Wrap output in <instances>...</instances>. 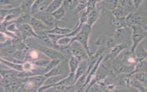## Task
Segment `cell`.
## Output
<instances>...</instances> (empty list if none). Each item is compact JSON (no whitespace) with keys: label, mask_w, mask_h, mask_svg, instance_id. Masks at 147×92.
I'll return each mask as SVG.
<instances>
[{"label":"cell","mask_w":147,"mask_h":92,"mask_svg":"<svg viewBox=\"0 0 147 92\" xmlns=\"http://www.w3.org/2000/svg\"><path fill=\"white\" fill-rule=\"evenodd\" d=\"M30 45H27L31 49L36 50L41 53L43 55L50 60H67L68 57L62 54L59 51L52 47H48L41 45L38 43H30Z\"/></svg>","instance_id":"6da1fadb"},{"label":"cell","mask_w":147,"mask_h":92,"mask_svg":"<svg viewBox=\"0 0 147 92\" xmlns=\"http://www.w3.org/2000/svg\"><path fill=\"white\" fill-rule=\"evenodd\" d=\"M92 31V27L86 24H84L82 27L79 32L76 36L72 37V42L77 41L80 44L85 48L89 57L92 55L89 45V40Z\"/></svg>","instance_id":"7a4b0ae2"},{"label":"cell","mask_w":147,"mask_h":92,"mask_svg":"<svg viewBox=\"0 0 147 92\" xmlns=\"http://www.w3.org/2000/svg\"><path fill=\"white\" fill-rule=\"evenodd\" d=\"M131 45L129 50L134 53L136 48L140 45L142 41L147 37V32H146L142 26L139 25H131Z\"/></svg>","instance_id":"3957f363"},{"label":"cell","mask_w":147,"mask_h":92,"mask_svg":"<svg viewBox=\"0 0 147 92\" xmlns=\"http://www.w3.org/2000/svg\"><path fill=\"white\" fill-rule=\"evenodd\" d=\"M71 54L79 61H82L89 60V56L85 48L77 41H74L70 44Z\"/></svg>","instance_id":"277c9868"},{"label":"cell","mask_w":147,"mask_h":92,"mask_svg":"<svg viewBox=\"0 0 147 92\" xmlns=\"http://www.w3.org/2000/svg\"><path fill=\"white\" fill-rule=\"evenodd\" d=\"M114 72L116 74H130L133 72L135 67L128 66L123 63L118 57L112 61Z\"/></svg>","instance_id":"5b68a950"},{"label":"cell","mask_w":147,"mask_h":92,"mask_svg":"<svg viewBox=\"0 0 147 92\" xmlns=\"http://www.w3.org/2000/svg\"><path fill=\"white\" fill-rule=\"evenodd\" d=\"M18 34L20 39L23 41L30 38H39L38 34L29 24H25L18 27Z\"/></svg>","instance_id":"8992f818"},{"label":"cell","mask_w":147,"mask_h":92,"mask_svg":"<svg viewBox=\"0 0 147 92\" xmlns=\"http://www.w3.org/2000/svg\"><path fill=\"white\" fill-rule=\"evenodd\" d=\"M69 60H62L59 65L53 68L52 70L45 74L46 78L62 75H68L69 74V66L66 64V61Z\"/></svg>","instance_id":"52a82bcc"},{"label":"cell","mask_w":147,"mask_h":92,"mask_svg":"<svg viewBox=\"0 0 147 92\" xmlns=\"http://www.w3.org/2000/svg\"><path fill=\"white\" fill-rule=\"evenodd\" d=\"M128 48V44L127 43L117 44L110 49V52L105 57L104 60L112 61L118 57L124 51L127 49Z\"/></svg>","instance_id":"ba28073f"},{"label":"cell","mask_w":147,"mask_h":92,"mask_svg":"<svg viewBox=\"0 0 147 92\" xmlns=\"http://www.w3.org/2000/svg\"><path fill=\"white\" fill-rule=\"evenodd\" d=\"M68 75H59L47 77L45 80L42 86L38 89V92H43L47 89L54 87L58 83L67 77Z\"/></svg>","instance_id":"9c48e42d"},{"label":"cell","mask_w":147,"mask_h":92,"mask_svg":"<svg viewBox=\"0 0 147 92\" xmlns=\"http://www.w3.org/2000/svg\"><path fill=\"white\" fill-rule=\"evenodd\" d=\"M125 20L130 27L131 25H139L142 26L147 24L145 23V18L144 17L137 12L127 15L125 17Z\"/></svg>","instance_id":"30bf717a"},{"label":"cell","mask_w":147,"mask_h":92,"mask_svg":"<svg viewBox=\"0 0 147 92\" xmlns=\"http://www.w3.org/2000/svg\"><path fill=\"white\" fill-rule=\"evenodd\" d=\"M33 17L42 21L46 25H47L50 29H53L57 24V21L53 17L52 14H48L46 12H39L33 15Z\"/></svg>","instance_id":"8fae6325"},{"label":"cell","mask_w":147,"mask_h":92,"mask_svg":"<svg viewBox=\"0 0 147 92\" xmlns=\"http://www.w3.org/2000/svg\"><path fill=\"white\" fill-rule=\"evenodd\" d=\"M29 24L32 27L34 30L36 34L50 30V28L42 21L34 17L33 16H31V19Z\"/></svg>","instance_id":"7c38bea8"},{"label":"cell","mask_w":147,"mask_h":92,"mask_svg":"<svg viewBox=\"0 0 147 92\" xmlns=\"http://www.w3.org/2000/svg\"><path fill=\"white\" fill-rule=\"evenodd\" d=\"M75 27L73 28H62L58 26L57 23L53 29L47 30L46 31V33L50 34H57L59 36H66L70 34L74 30Z\"/></svg>","instance_id":"4fadbf2b"},{"label":"cell","mask_w":147,"mask_h":92,"mask_svg":"<svg viewBox=\"0 0 147 92\" xmlns=\"http://www.w3.org/2000/svg\"><path fill=\"white\" fill-rule=\"evenodd\" d=\"M89 66V60L80 61L79 66L75 73V83L80 77H82L83 75L86 73L88 69Z\"/></svg>","instance_id":"5bb4252c"},{"label":"cell","mask_w":147,"mask_h":92,"mask_svg":"<svg viewBox=\"0 0 147 92\" xmlns=\"http://www.w3.org/2000/svg\"><path fill=\"white\" fill-rule=\"evenodd\" d=\"M18 71L13 70L11 69H1V78L4 79L13 80L18 79Z\"/></svg>","instance_id":"9a60e30c"},{"label":"cell","mask_w":147,"mask_h":92,"mask_svg":"<svg viewBox=\"0 0 147 92\" xmlns=\"http://www.w3.org/2000/svg\"><path fill=\"white\" fill-rule=\"evenodd\" d=\"M110 23L116 29L130 28L126 22L125 17L116 18L112 17L110 19Z\"/></svg>","instance_id":"2e32d148"},{"label":"cell","mask_w":147,"mask_h":92,"mask_svg":"<svg viewBox=\"0 0 147 92\" xmlns=\"http://www.w3.org/2000/svg\"><path fill=\"white\" fill-rule=\"evenodd\" d=\"M100 10L98 9V7L96 9H94L90 13L87 14V20L86 24L90 26H92V25L96 22L98 19L100 15Z\"/></svg>","instance_id":"e0dca14e"},{"label":"cell","mask_w":147,"mask_h":92,"mask_svg":"<svg viewBox=\"0 0 147 92\" xmlns=\"http://www.w3.org/2000/svg\"><path fill=\"white\" fill-rule=\"evenodd\" d=\"M134 53L138 60V62L145 60L147 56V51L141 44H140L136 48Z\"/></svg>","instance_id":"ac0fdd59"},{"label":"cell","mask_w":147,"mask_h":92,"mask_svg":"<svg viewBox=\"0 0 147 92\" xmlns=\"http://www.w3.org/2000/svg\"><path fill=\"white\" fill-rule=\"evenodd\" d=\"M130 28L116 29L113 37L115 38L117 43L119 44V41L125 39L127 37H126L128 36V33H129V29H130Z\"/></svg>","instance_id":"d6986e66"},{"label":"cell","mask_w":147,"mask_h":92,"mask_svg":"<svg viewBox=\"0 0 147 92\" xmlns=\"http://www.w3.org/2000/svg\"><path fill=\"white\" fill-rule=\"evenodd\" d=\"M75 84V73H69L68 76L58 83L55 87L57 86L71 87Z\"/></svg>","instance_id":"ffe728a7"},{"label":"cell","mask_w":147,"mask_h":92,"mask_svg":"<svg viewBox=\"0 0 147 92\" xmlns=\"http://www.w3.org/2000/svg\"><path fill=\"white\" fill-rule=\"evenodd\" d=\"M1 63L4 64L5 66L8 67L11 70H16L18 72H22V71H24L23 64H20L16 63L14 62L8 61V60L1 58Z\"/></svg>","instance_id":"44dd1931"},{"label":"cell","mask_w":147,"mask_h":92,"mask_svg":"<svg viewBox=\"0 0 147 92\" xmlns=\"http://www.w3.org/2000/svg\"><path fill=\"white\" fill-rule=\"evenodd\" d=\"M17 51V47L15 44H12L10 46L1 48V57L6 58L9 57L14 54Z\"/></svg>","instance_id":"7402d4cb"},{"label":"cell","mask_w":147,"mask_h":92,"mask_svg":"<svg viewBox=\"0 0 147 92\" xmlns=\"http://www.w3.org/2000/svg\"><path fill=\"white\" fill-rule=\"evenodd\" d=\"M31 16L32 15L30 14L22 13L16 18V20H13V22L17 24L18 27L23 24H29Z\"/></svg>","instance_id":"603a6c76"},{"label":"cell","mask_w":147,"mask_h":92,"mask_svg":"<svg viewBox=\"0 0 147 92\" xmlns=\"http://www.w3.org/2000/svg\"><path fill=\"white\" fill-rule=\"evenodd\" d=\"M130 87L138 90L139 92H147V89L144 84L137 80L133 75H131Z\"/></svg>","instance_id":"cb8c5ba5"},{"label":"cell","mask_w":147,"mask_h":92,"mask_svg":"<svg viewBox=\"0 0 147 92\" xmlns=\"http://www.w3.org/2000/svg\"><path fill=\"white\" fill-rule=\"evenodd\" d=\"M139 73H147V62L145 60L138 62L135 66L133 72L130 74V75H132Z\"/></svg>","instance_id":"d4e9b609"},{"label":"cell","mask_w":147,"mask_h":92,"mask_svg":"<svg viewBox=\"0 0 147 92\" xmlns=\"http://www.w3.org/2000/svg\"><path fill=\"white\" fill-rule=\"evenodd\" d=\"M34 2V1H22L20 6L22 13L31 14V8Z\"/></svg>","instance_id":"484cf974"},{"label":"cell","mask_w":147,"mask_h":92,"mask_svg":"<svg viewBox=\"0 0 147 92\" xmlns=\"http://www.w3.org/2000/svg\"><path fill=\"white\" fill-rule=\"evenodd\" d=\"M80 63V61H79L76 58L72 55L68 61L69 72L75 73L78 66H79Z\"/></svg>","instance_id":"4316f807"},{"label":"cell","mask_w":147,"mask_h":92,"mask_svg":"<svg viewBox=\"0 0 147 92\" xmlns=\"http://www.w3.org/2000/svg\"><path fill=\"white\" fill-rule=\"evenodd\" d=\"M63 1H51L49 5L46 10L45 12L48 14H52L54 13V12L59 9L60 7L62 6L63 4Z\"/></svg>","instance_id":"83f0119b"},{"label":"cell","mask_w":147,"mask_h":92,"mask_svg":"<svg viewBox=\"0 0 147 92\" xmlns=\"http://www.w3.org/2000/svg\"><path fill=\"white\" fill-rule=\"evenodd\" d=\"M67 11V9L62 5V6L53 13L52 15L54 19L57 21L61 20L65 16Z\"/></svg>","instance_id":"f1b7e54d"},{"label":"cell","mask_w":147,"mask_h":92,"mask_svg":"<svg viewBox=\"0 0 147 92\" xmlns=\"http://www.w3.org/2000/svg\"><path fill=\"white\" fill-rule=\"evenodd\" d=\"M113 17L116 18H122L125 17L127 16V14L125 13V10L123 7L118 4L115 9L111 12Z\"/></svg>","instance_id":"f546056e"},{"label":"cell","mask_w":147,"mask_h":92,"mask_svg":"<svg viewBox=\"0 0 147 92\" xmlns=\"http://www.w3.org/2000/svg\"><path fill=\"white\" fill-rule=\"evenodd\" d=\"M62 60H51L49 63H48L47 66L45 67V68H44L43 75H45V74L48 72V71L51 70L53 68H54L55 67L57 66V65L59 64L61 62Z\"/></svg>","instance_id":"4dcf8cb0"},{"label":"cell","mask_w":147,"mask_h":92,"mask_svg":"<svg viewBox=\"0 0 147 92\" xmlns=\"http://www.w3.org/2000/svg\"><path fill=\"white\" fill-rule=\"evenodd\" d=\"M50 59L48 57L44 58H40L36 60L35 61L32 62V63L34 66L37 67H44L45 68L46 66H47L48 63L51 61Z\"/></svg>","instance_id":"1f68e13d"},{"label":"cell","mask_w":147,"mask_h":92,"mask_svg":"<svg viewBox=\"0 0 147 92\" xmlns=\"http://www.w3.org/2000/svg\"><path fill=\"white\" fill-rule=\"evenodd\" d=\"M105 47L106 49H111L117 45V43L113 37H108L105 38Z\"/></svg>","instance_id":"d6a6232c"},{"label":"cell","mask_w":147,"mask_h":92,"mask_svg":"<svg viewBox=\"0 0 147 92\" xmlns=\"http://www.w3.org/2000/svg\"><path fill=\"white\" fill-rule=\"evenodd\" d=\"M72 37L67 36H63L57 41V45L59 46H67L70 45L72 42Z\"/></svg>","instance_id":"836d02e7"},{"label":"cell","mask_w":147,"mask_h":92,"mask_svg":"<svg viewBox=\"0 0 147 92\" xmlns=\"http://www.w3.org/2000/svg\"><path fill=\"white\" fill-rule=\"evenodd\" d=\"M79 1H64L63 2V5L67 9L75 10L77 7Z\"/></svg>","instance_id":"e575fe53"},{"label":"cell","mask_w":147,"mask_h":92,"mask_svg":"<svg viewBox=\"0 0 147 92\" xmlns=\"http://www.w3.org/2000/svg\"><path fill=\"white\" fill-rule=\"evenodd\" d=\"M105 2L106 8L112 12L118 6L119 1H106Z\"/></svg>","instance_id":"d590c367"},{"label":"cell","mask_w":147,"mask_h":92,"mask_svg":"<svg viewBox=\"0 0 147 92\" xmlns=\"http://www.w3.org/2000/svg\"><path fill=\"white\" fill-rule=\"evenodd\" d=\"M44 0H39V1H35L34 2L32 6L31 10V15L32 16L36 14L39 12V9L41 6Z\"/></svg>","instance_id":"8d00e7d4"},{"label":"cell","mask_w":147,"mask_h":92,"mask_svg":"<svg viewBox=\"0 0 147 92\" xmlns=\"http://www.w3.org/2000/svg\"><path fill=\"white\" fill-rule=\"evenodd\" d=\"M87 3V1H78L77 7L74 10L75 13H79L85 9H86Z\"/></svg>","instance_id":"74e56055"},{"label":"cell","mask_w":147,"mask_h":92,"mask_svg":"<svg viewBox=\"0 0 147 92\" xmlns=\"http://www.w3.org/2000/svg\"><path fill=\"white\" fill-rule=\"evenodd\" d=\"M98 1H87V6H86V12L88 14L92 11L97 8V3Z\"/></svg>","instance_id":"f35d334b"},{"label":"cell","mask_w":147,"mask_h":92,"mask_svg":"<svg viewBox=\"0 0 147 92\" xmlns=\"http://www.w3.org/2000/svg\"><path fill=\"white\" fill-rule=\"evenodd\" d=\"M133 3L135 7V12H136L141 6L143 1H133Z\"/></svg>","instance_id":"ab89813d"},{"label":"cell","mask_w":147,"mask_h":92,"mask_svg":"<svg viewBox=\"0 0 147 92\" xmlns=\"http://www.w3.org/2000/svg\"><path fill=\"white\" fill-rule=\"evenodd\" d=\"M130 87H125V88H119L116 89L114 90L115 92H130Z\"/></svg>","instance_id":"60d3db41"},{"label":"cell","mask_w":147,"mask_h":92,"mask_svg":"<svg viewBox=\"0 0 147 92\" xmlns=\"http://www.w3.org/2000/svg\"><path fill=\"white\" fill-rule=\"evenodd\" d=\"M142 27L143 28V29H144L146 32H147V24L144 25V26H142Z\"/></svg>","instance_id":"b9f144b4"},{"label":"cell","mask_w":147,"mask_h":92,"mask_svg":"<svg viewBox=\"0 0 147 92\" xmlns=\"http://www.w3.org/2000/svg\"><path fill=\"white\" fill-rule=\"evenodd\" d=\"M144 85V86L147 88V80L145 82V83H143Z\"/></svg>","instance_id":"7bdbcfd3"},{"label":"cell","mask_w":147,"mask_h":92,"mask_svg":"<svg viewBox=\"0 0 147 92\" xmlns=\"http://www.w3.org/2000/svg\"><path fill=\"white\" fill-rule=\"evenodd\" d=\"M145 60H146V61L147 62V56L146 57V59H145Z\"/></svg>","instance_id":"ee69618b"},{"label":"cell","mask_w":147,"mask_h":92,"mask_svg":"<svg viewBox=\"0 0 147 92\" xmlns=\"http://www.w3.org/2000/svg\"></svg>","instance_id":"f6af8a7d"}]
</instances>
